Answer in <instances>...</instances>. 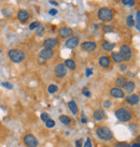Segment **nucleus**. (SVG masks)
Instances as JSON below:
<instances>
[{
    "instance_id": "nucleus-1",
    "label": "nucleus",
    "mask_w": 140,
    "mask_h": 147,
    "mask_svg": "<svg viewBox=\"0 0 140 147\" xmlns=\"http://www.w3.org/2000/svg\"><path fill=\"white\" fill-rule=\"evenodd\" d=\"M114 115L118 118V120L122 121V123H127V121H130L133 119V113L129 109H126V107H120L114 112Z\"/></svg>"
},
{
    "instance_id": "nucleus-2",
    "label": "nucleus",
    "mask_w": 140,
    "mask_h": 147,
    "mask_svg": "<svg viewBox=\"0 0 140 147\" xmlns=\"http://www.w3.org/2000/svg\"><path fill=\"white\" fill-rule=\"evenodd\" d=\"M97 16L100 21L105 22V23H109L113 20V16H114V13L110 8H100L97 12Z\"/></svg>"
},
{
    "instance_id": "nucleus-3",
    "label": "nucleus",
    "mask_w": 140,
    "mask_h": 147,
    "mask_svg": "<svg viewBox=\"0 0 140 147\" xmlns=\"http://www.w3.org/2000/svg\"><path fill=\"white\" fill-rule=\"evenodd\" d=\"M8 56L9 58L12 60L13 62L15 63H20L25 59V53L21 49H10L8 52Z\"/></svg>"
},
{
    "instance_id": "nucleus-4",
    "label": "nucleus",
    "mask_w": 140,
    "mask_h": 147,
    "mask_svg": "<svg viewBox=\"0 0 140 147\" xmlns=\"http://www.w3.org/2000/svg\"><path fill=\"white\" fill-rule=\"evenodd\" d=\"M96 134L100 140L103 141H111L113 135H112L111 130L108 127H99L96 130Z\"/></svg>"
},
{
    "instance_id": "nucleus-5",
    "label": "nucleus",
    "mask_w": 140,
    "mask_h": 147,
    "mask_svg": "<svg viewBox=\"0 0 140 147\" xmlns=\"http://www.w3.org/2000/svg\"><path fill=\"white\" fill-rule=\"evenodd\" d=\"M23 141H24V144L27 147H38V145H39L37 138L31 133L25 134L24 138H23Z\"/></svg>"
},
{
    "instance_id": "nucleus-6",
    "label": "nucleus",
    "mask_w": 140,
    "mask_h": 147,
    "mask_svg": "<svg viewBox=\"0 0 140 147\" xmlns=\"http://www.w3.org/2000/svg\"><path fill=\"white\" fill-rule=\"evenodd\" d=\"M120 54H121V56L123 58L124 61H128V60H130L132 59V56H133V52H132V49L128 46V45H122L121 46V49H120Z\"/></svg>"
},
{
    "instance_id": "nucleus-7",
    "label": "nucleus",
    "mask_w": 140,
    "mask_h": 147,
    "mask_svg": "<svg viewBox=\"0 0 140 147\" xmlns=\"http://www.w3.org/2000/svg\"><path fill=\"white\" fill-rule=\"evenodd\" d=\"M54 73L58 78H63L66 76L67 74V68L65 67L64 63H58L55 68H54Z\"/></svg>"
},
{
    "instance_id": "nucleus-8",
    "label": "nucleus",
    "mask_w": 140,
    "mask_h": 147,
    "mask_svg": "<svg viewBox=\"0 0 140 147\" xmlns=\"http://www.w3.org/2000/svg\"><path fill=\"white\" fill-rule=\"evenodd\" d=\"M72 34H73V30L69 27H60L58 29V36L62 39H68L72 37Z\"/></svg>"
},
{
    "instance_id": "nucleus-9",
    "label": "nucleus",
    "mask_w": 140,
    "mask_h": 147,
    "mask_svg": "<svg viewBox=\"0 0 140 147\" xmlns=\"http://www.w3.org/2000/svg\"><path fill=\"white\" fill-rule=\"evenodd\" d=\"M97 47V44L94 41H85L81 44V49L85 52H94Z\"/></svg>"
},
{
    "instance_id": "nucleus-10",
    "label": "nucleus",
    "mask_w": 140,
    "mask_h": 147,
    "mask_svg": "<svg viewBox=\"0 0 140 147\" xmlns=\"http://www.w3.org/2000/svg\"><path fill=\"white\" fill-rule=\"evenodd\" d=\"M58 40L55 39V38H49V39H46L43 41V46L44 49H53L54 47H56L58 45Z\"/></svg>"
},
{
    "instance_id": "nucleus-11",
    "label": "nucleus",
    "mask_w": 140,
    "mask_h": 147,
    "mask_svg": "<svg viewBox=\"0 0 140 147\" xmlns=\"http://www.w3.org/2000/svg\"><path fill=\"white\" fill-rule=\"evenodd\" d=\"M54 55V51L53 49H43L40 51L39 53V57L43 59V60H48V59H51L53 57Z\"/></svg>"
},
{
    "instance_id": "nucleus-12",
    "label": "nucleus",
    "mask_w": 140,
    "mask_h": 147,
    "mask_svg": "<svg viewBox=\"0 0 140 147\" xmlns=\"http://www.w3.org/2000/svg\"><path fill=\"white\" fill-rule=\"evenodd\" d=\"M110 94L113 98L116 99H123L125 97V92H124L122 88H118V87H113L110 89Z\"/></svg>"
},
{
    "instance_id": "nucleus-13",
    "label": "nucleus",
    "mask_w": 140,
    "mask_h": 147,
    "mask_svg": "<svg viewBox=\"0 0 140 147\" xmlns=\"http://www.w3.org/2000/svg\"><path fill=\"white\" fill-rule=\"evenodd\" d=\"M29 18H30V15H29V13L26 11V10H20L18 13H17V20L21 22V23H27L29 21Z\"/></svg>"
},
{
    "instance_id": "nucleus-14",
    "label": "nucleus",
    "mask_w": 140,
    "mask_h": 147,
    "mask_svg": "<svg viewBox=\"0 0 140 147\" xmlns=\"http://www.w3.org/2000/svg\"><path fill=\"white\" fill-rule=\"evenodd\" d=\"M80 44V42H79V38L78 37H70L68 38V40L66 41V47L68 49H75L78 45Z\"/></svg>"
},
{
    "instance_id": "nucleus-15",
    "label": "nucleus",
    "mask_w": 140,
    "mask_h": 147,
    "mask_svg": "<svg viewBox=\"0 0 140 147\" xmlns=\"http://www.w3.org/2000/svg\"><path fill=\"white\" fill-rule=\"evenodd\" d=\"M125 101H126L127 104H129V105H137V104L139 103V96L136 94H129V96L126 97Z\"/></svg>"
},
{
    "instance_id": "nucleus-16",
    "label": "nucleus",
    "mask_w": 140,
    "mask_h": 147,
    "mask_svg": "<svg viewBox=\"0 0 140 147\" xmlns=\"http://www.w3.org/2000/svg\"><path fill=\"white\" fill-rule=\"evenodd\" d=\"M98 63L101 68H109L110 65H111V59L107 57V56H101L98 59Z\"/></svg>"
},
{
    "instance_id": "nucleus-17",
    "label": "nucleus",
    "mask_w": 140,
    "mask_h": 147,
    "mask_svg": "<svg viewBox=\"0 0 140 147\" xmlns=\"http://www.w3.org/2000/svg\"><path fill=\"white\" fill-rule=\"evenodd\" d=\"M93 117H94L95 120H98V121H100V120H103V119H105V117H106V113H105V111L101 110V109H98V110H96L93 113Z\"/></svg>"
},
{
    "instance_id": "nucleus-18",
    "label": "nucleus",
    "mask_w": 140,
    "mask_h": 147,
    "mask_svg": "<svg viewBox=\"0 0 140 147\" xmlns=\"http://www.w3.org/2000/svg\"><path fill=\"white\" fill-rule=\"evenodd\" d=\"M135 89H136V84L132 81H129V82L127 81V83L124 86V92H126V94H132Z\"/></svg>"
},
{
    "instance_id": "nucleus-19",
    "label": "nucleus",
    "mask_w": 140,
    "mask_h": 147,
    "mask_svg": "<svg viewBox=\"0 0 140 147\" xmlns=\"http://www.w3.org/2000/svg\"><path fill=\"white\" fill-rule=\"evenodd\" d=\"M101 46H103V49H105L106 52H111V51H113L116 44H114V43H112V42H110V41H108V40H105V41L103 42Z\"/></svg>"
},
{
    "instance_id": "nucleus-20",
    "label": "nucleus",
    "mask_w": 140,
    "mask_h": 147,
    "mask_svg": "<svg viewBox=\"0 0 140 147\" xmlns=\"http://www.w3.org/2000/svg\"><path fill=\"white\" fill-rule=\"evenodd\" d=\"M68 107H69L70 112H71L73 115L78 114L79 109H78V105H77L75 101H73V100H70V101H68Z\"/></svg>"
},
{
    "instance_id": "nucleus-21",
    "label": "nucleus",
    "mask_w": 140,
    "mask_h": 147,
    "mask_svg": "<svg viewBox=\"0 0 140 147\" xmlns=\"http://www.w3.org/2000/svg\"><path fill=\"white\" fill-rule=\"evenodd\" d=\"M126 83H127V78H125V76H119V78H116V85L118 88L124 87Z\"/></svg>"
},
{
    "instance_id": "nucleus-22",
    "label": "nucleus",
    "mask_w": 140,
    "mask_h": 147,
    "mask_svg": "<svg viewBox=\"0 0 140 147\" xmlns=\"http://www.w3.org/2000/svg\"><path fill=\"white\" fill-rule=\"evenodd\" d=\"M59 121H60L63 125H65V126H69V125H71V123H72V119H71V117L67 116V115H60V116H59Z\"/></svg>"
},
{
    "instance_id": "nucleus-23",
    "label": "nucleus",
    "mask_w": 140,
    "mask_h": 147,
    "mask_svg": "<svg viewBox=\"0 0 140 147\" xmlns=\"http://www.w3.org/2000/svg\"><path fill=\"white\" fill-rule=\"evenodd\" d=\"M111 58H112V60L114 62H116V63H122V62L124 61L122 56H121V54L118 53V52H112Z\"/></svg>"
},
{
    "instance_id": "nucleus-24",
    "label": "nucleus",
    "mask_w": 140,
    "mask_h": 147,
    "mask_svg": "<svg viewBox=\"0 0 140 147\" xmlns=\"http://www.w3.org/2000/svg\"><path fill=\"white\" fill-rule=\"evenodd\" d=\"M64 65H65V67L68 68L69 70H75L77 69V65H75L74 60H72V59H66Z\"/></svg>"
},
{
    "instance_id": "nucleus-25",
    "label": "nucleus",
    "mask_w": 140,
    "mask_h": 147,
    "mask_svg": "<svg viewBox=\"0 0 140 147\" xmlns=\"http://www.w3.org/2000/svg\"><path fill=\"white\" fill-rule=\"evenodd\" d=\"M126 24H127V26L130 27V28L135 27V21H134V17H133L132 15H128L127 16V18H126Z\"/></svg>"
},
{
    "instance_id": "nucleus-26",
    "label": "nucleus",
    "mask_w": 140,
    "mask_h": 147,
    "mask_svg": "<svg viewBox=\"0 0 140 147\" xmlns=\"http://www.w3.org/2000/svg\"><path fill=\"white\" fill-rule=\"evenodd\" d=\"M103 31L106 33L113 32V31H114V27L111 26V25H105V26H103Z\"/></svg>"
},
{
    "instance_id": "nucleus-27",
    "label": "nucleus",
    "mask_w": 140,
    "mask_h": 147,
    "mask_svg": "<svg viewBox=\"0 0 140 147\" xmlns=\"http://www.w3.org/2000/svg\"><path fill=\"white\" fill-rule=\"evenodd\" d=\"M134 21L136 22V29L137 30H139L140 29V12L139 11H137L136 12V17L134 18Z\"/></svg>"
},
{
    "instance_id": "nucleus-28",
    "label": "nucleus",
    "mask_w": 140,
    "mask_h": 147,
    "mask_svg": "<svg viewBox=\"0 0 140 147\" xmlns=\"http://www.w3.org/2000/svg\"><path fill=\"white\" fill-rule=\"evenodd\" d=\"M122 3L126 7H134L136 4V0H122Z\"/></svg>"
},
{
    "instance_id": "nucleus-29",
    "label": "nucleus",
    "mask_w": 140,
    "mask_h": 147,
    "mask_svg": "<svg viewBox=\"0 0 140 147\" xmlns=\"http://www.w3.org/2000/svg\"><path fill=\"white\" fill-rule=\"evenodd\" d=\"M44 31H46L44 27H43L42 25H40V26L37 28V32H36V34H37L38 37H42V36L44 34Z\"/></svg>"
},
{
    "instance_id": "nucleus-30",
    "label": "nucleus",
    "mask_w": 140,
    "mask_h": 147,
    "mask_svg": "<svg viewBox=\"0 0 140 147\" xmlns=\"http://www.w3.org/2000/svg\"><path fill=\"white\" fill-rule=\"evenodd\" d=\"M57 90H58V87L56 85H53V84L48 87V92L49 94H55Z\"/></svg>"
},
{
    "instance_id": "nucleus-31",
    "label": "nucleus",
    "mask_w": 140,
    "mask_h": 147,
    "mask_svg": "<svg viewBox=\"0 0 140 147\" xmlns=\"http://www.w3.org/2000/svg\"><path fill=\"white\" fill-rule=\"evenodd\" d=\"M114 147H130V145L126 142H118L114 144Z\"/></svg>"
},
{
    "instance_id": "nucleus-32",
    "label": "nucleus",
    "mask_w": 140,
    "mask_h": 147,
    "mask_svg": "<svg viewBox=\"0 0 140 147\" xmlns=\"http://www.w3.org/2000/svg\"><path fill=\"white\" fill-rule=\"evenodd\" d=\"M82 94L85 96V97H87V98H90L92 96V94H91V91H90V89L87 88V87H84L82 89Z\"/></svg>"
},
{
    "instance_id": "nucleus-33",
    "label": "nucleus",
    "mask_w": 140,
    "mask_h": 147,
    "mask_svg": "<svg viewBox=\"0 0 140 147\" xmlns=\"http://www.w3.org/2000/svg\"><path fill=\"white\" fill-rule=\"evenodd\" d=\"M40 25H41V24H40L39 22H33L31 24L29 25V29H30V30H33V29L38 28V27H39Z\"/></svg>"
},
{
    "instance_id": "nucleus-34",
    "label": "nucleus",
    "mask_w": 140,
    "mask_h": 147,
    "mask_svg": "<svg viewBox=\"0 0 140 147\" xmlns=\"http://www.w3.org/2000/svg\"><path fill=\"white\" fill-rule=\"evenodd\" d=\"M46 128H53V127L55 126V121H54L53 119H49V120L46 121Z\"/></svg>"
},
{
    "instance_id": "nucleus-35",
    "label": "nucleus",
    "mask_w": 140,
    "mask_h": 147,
    "mask_svg": "<svg viewBox=\"0 0 140 147\" xmlns=\"http://www.w3.org/2000/svg\"><path fill=\"white\" fill-rule=\"evenodd\" d=\"M41 119H42V121H44V123H46V120H49V119H50L49 114H48V113H42V114H41Z\"/></svg>"
},
{
    "instance_id": "nucleus-36",
    "label": "nucleus",
    "mask_w": 140,
    "mask_h": 147,
    "mask_svg": "<svg viewBox=\"0 0 140 147\" xmlns=\"http://www.w3.org/2000/svg\"><path fill=\"white\" fill-rule=\"evenodd\" d=\"M82 147H93V144H92V141L90 138H87L86 142H85V144H84Z\"/></svg>"
},
{
    "instance_id": "nucleus-37",
    "label": "nucleus",
    "mask_w": 140,
    "mask_h": 147,
    "mask_svg": "<svg viewBox=\"0 0 140 147\" xmlns=\"http://www.w3.org/2000/svg\"><path fill=\"white\" fill-rule=\"evenodd\" d=\"M2 86H4L5 88H8V89H12V84H10V83H8V82H4V83H2Z\"/></svg>"
},
{
    "instance_id": "nucleus-38",
    "label": "nucleus",
    "mask_w": 140,
    "mask_h": 147,
    "mask_svg": "<svg viewBox=\"0 0 140 147\" xmlns=\"http://www.w3.org/2000/svg\"><path fill=\"white\" fill-rule=\"evenodd\" d=\"M110 106H111V101L107 100V101H105V102H103V107H105V109H109Z\"/></svg>"
},
{
    "instance_id": "nucleus-39",
    "label": "nucleus",
    "mask_w": 140,
    "mask_h": 147,
    "mask_svg": "<svg viewBox=\"0 0 140 147\" xmlns=\"http://www.w3.org/2000/svg\"><path fill=\"white\" fill-rule=\"evenodd\" d=\"M81 123H87V118H86V116L84 114L81 115Z\"/></svg>"
},
{
    "instance_id": "nucleus-40",
    "label": "nucleus",
    "mask_w": 140,
    "mask_h": 147,
    "mask_svg": "<svg viewBox=\"0 0 140 147\" xmlns=\"http://www.w3.org/2000/svg\"><path fill=\"white\" fill-rule=\"evenodd\" d=\"M75 146L77 147H82V140L79 139L75 141Z\"/></svg>"
},
{
    "instance_id": "nucleus-41",
    "label": "nucleus",
    "mask_w": 140,
    "mask_h": 147,
    "mask_svg": "<svg viewBox=\"0 0 140 147\" xmlns=\"http://www.w3.org/2000/svg\"><path fill=\"white\" fill-rule=\"evenodd\" d=\"M120 69H121V71H126V70H127V65H125V63H121Z\"/></svg>"
},
{
    "instance_id": "nucleus-42",
    "label": "nucleus",
    "mask_w": 140,
    "mask_h": 147,
    "mask_svg": "<svg viewBox=\"0 0 140 147\" xmlns=\"http://www.w3.org/2000/svg\"><path fill=\"white\" fill-rule=\"evenodd\" d=\"M49 14H50V15H56V14H57V10H54V9H52V10H50V11H49Z\"/></svg>"
},
{
    "instance_id": "nucleus-43",
    "label": "nucleus",
    "mask_w": 140,
    "mask_h": 147,
    "mask_svg": "<svg viewBox=\"0 0 140 147\" xmlns=\"http://www.w3.org/2000/svg\"><path fill=\"white\" fill-rule=\"evenodd\" d=\"M86 76H91L92 74H93V70L92 69H90V68H88V69H86Z\"/></svg>"
},
{
    "instance_id": "nucleus-44",
    "label": "nucleus",
    "mask_w": 140,
    "mask_h": 147,
    "mask_svg": "<svg viewBox=\"0 0 140 147\" xmlns=\"http://www.w3.org/2000/svg\"><path fill=\"white\" fill-rule=\"evenodd\" d=\"M130 147H140L139 142H136V143H134L133 145H130Z\"/></svg>"
},
{
    "instance_id": "nucleus-45",
    "label": "nucleus",
    "mask_w": 140,
    "mask_h": 147,
    "mask_svg": "<svg viewBox=\"0 0 140 147\" xmlns=\"http://www.w3.org/2000/svg\"><path fill=\"white\" fill-rule=\"evenodd\" d=\"M50 3H51V4H53V5H56V7H57V5H58L57 2H55L54 0H50Z\"/></svg>"
},
{
    "instance_id": "nucleus-46",
    "label": "nucleus",
    "mask_w": 140,
    "mask_h": 147,
    "mask_svg": "<svg viewBox=\"0 0 140 147\" xmlns=\"http://www.w3.org/2000/svg\"><path fill=\"white\" fill-rule=\"evenodd\" d=\"M1 53H2V51H1V49H0V54H1Z\"/></svg>"
}]
</instances>
